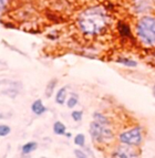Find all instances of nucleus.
Masks as SVG:
<instances>
[{"label":"nucleus","instance_id":"obj_18","mask_svg":"<svg viewBox=\"0 0 155 158\" xmlns=\"http://www.w3.org/2000/svg\"><path fill=\"white\" fill-rule=\"evenodd\" d=\"M10 0H0V13L5 12L9 7Z\"/></svg>","mask_w":155,"mask_h":158},{"label":"nucleus","instance_id":"obj_9","mask_svg":"<svg viewBox=\"0 0 155 158\" xmlns=\"http://www.w3.org/2000/svg\"><path fill=\"white\" fill-rule=\"evenodd\" d=\"M58 85V80L57 79H52L50 81L48 82L47 86H45V95L47 98H50L51 96L53 95V92H54L55 87Z\"/></svg>","mask_w":155,"mask_h":158},{"label":"nucleus","instance_id":"obj_20","mask_svg":"<svg viewBox=\"0 0 155 158\" xmlns=\"http://www.w3.org/2000/svg\"><path fill=\"white\" fill-rule=\"evenodd\" d=\"M152 92H153V95H154V98H155V85L153 86V89H152Z\"/></svg>","mask_w":155,"mask_h":158},{"label":"nucleus","instance_id":"obj_5","mask_svg":"<svg viewBox=\"0 0 155 158\" xmlns=\"http://www.w3.org/2000/svg\"><path fill=\"white\" fill-rule=\"evenodd\" d=\"M140 149L134 146L123 145L116 147L111 154V158H140Z\"/></svg>","mask_w":155,"mask_h":158},{"label":"nucleus","instance_id":"obj_14","mask_svg":"<svg viewBox=\"0 0 155 158\" xmlns=\"http://www.w3.org/2000/svg\"><path fill=\"white\" fill-rule=\"evenodd\" d=\"M37 147H38V144L36 142L27 143V144H24V145L22 146V153L24 154H30V153H32V152H34V150L37 149Z\"/></svg>","mask_w":155,"mask_h":158},{"label":"nucleus","instance_id":"obj_10","mask_svg":"<svg viewBox=\"0 0 155 158\" xmlns=\"http://www.w3.org/2000/svg\"><path fill=\"white\" fill-rule=\"evenodd\" d=\"M93 119L97 123H100V124H103V125H109L110 126V119L108 118V116L103 115L102 113L100 112H94L93 113Z\"/></svg>","mask_w":155,"mask_h":158},{"label":"nucleus","instance_id":"obj_21","mask_svg":"<svg viewBox=\"0 0 155 158\" xmlns=\"http://www.w3.org/2000/svg\"><path fill=\"white\" fill-rule=\"evenodd\" d=\"M66 134H67V136H68V137H71V134H70V133H66Z\"/></svg>","mask_w":155,"mask_h":158},{"label":"nucleus","instance_id":"obj_6","mask_svg":"<svg viewBox=\"0 0 155 158\" xmlns=\"http://www.w3.org/2000/svg\"><path fill=\"white\" fill-rule=\"evenodd\" d=\"M31 111L33 114L40 116L42 114H45L48 111V108L45 106V104L42 103L41 100H36L33 103L31 104Z\"/></svg>","mask_w":155,"mask_h":158},{"label":"nucleus","instance_id":"obj_1","mask_svg":"<svg viewBox=\"0 0 155 158\" xmlns=\"http://www.w3.org/2000/svg\"><path fill=\"white\" fill-rule=\"evenodd\" d=\"M78 28L85 37H99L108 30L110 26V17L108 11L101 6L87 8L76 19Z\"/></svg>","mask_w":155,"mask_h":158},{"label":"nucleus","instance_id":"obj_15","mask_svg":"<svg viewBox=\"0 0 155 158\" xmlns=\"http://www.w3.org/2000/svg\"><path fill=\"white\" fill-rule=\"evenodd\" d=\"M74 144L76 146H80V147H83L84 144H85V136L83 134H76L74 136Z\"/></svg>","mask_w":155,"mask_h":158},{"label":"nucleus","instance_id":"obj_11","mask_svg":"<svg viewBox=\"0 0 155 158\" xmlns=\"http://www.w3.org/2000/svg\"><path fill=\"white\" fill-rule=\"evenodd\" d=\"M66 131H67V127L62 122L57 121L53 124V133L55 135H66Z\"/></svg>","mask_w":155,"mask_h":158},{"label":"nucleus","instance_id":"obj_12","mask_svg":"<svg viewBox=\"0 0 155 158\" xmlns=\"http://www.w3.org/2000/svg\"><path fill=\"white\" fill-rule=\"evenodd\" d=\"M116 62L124 66H127V68H135L137 65L136 61L132 60V59H127V58H124V56H121V58H118L116 59Z\"/></svg>","mask_w":155,"mask_h":158},{"label":"nucleus","instance_id":"obj_13","mask_svg":"<svg viewBox=\"0 0 155 158\" xmlns=\"http://www.w3.org/2000/svg\"><path fill=\"white\" fill-rule=\"evenodd\" d=\"M67 106L69 108H73L78 105V103H79V95L76 94V93H71L69 98H67Z\"/></svg>","mask_w":155,"mask_h":158},{"label":"nucleus","instance_id":"obj_17","mask_svg":"<svg viewBox=\"0 0 155 158\" xmlns=\"http://www.w3.org/2000/svg\"><path fill=\"white\" fill-rule=\"evenodd\" d=\"M72 116V119L74 122H81L82 121V117H83V112L82 111H73L71 113Z\"/></svg>","mask_w":155,"mask_h":158},{"label":"nucleus","instance_id":"obj_2","mask_svg":"<svg viewBox=\"0 0 155 158\" xmlns=\"http://www.w3.org/2000/svg\"><path fill=\"white\" fill-rule=\"evenodd\" d=\"M136 35L144 45H155V17L144 16L136 23Z\"/></svg>","mask_w":155,"mask_h":158},{"label":"nucleus","instance_id":"obj_7","mask_svg":"<svg viewBox=\"0 0 155 158\" xmlns=\"http://www.w3.org/2000/svg\"><path fill=\"white\" fill-rule=\"evenodd\" d=\"M67 98H68V87L62 86L60 90L57 91V94H55V103L59 104V105H63V104H66Z\"/></svg>","mask_w":155,"mask_h":158},{"label":"nucleus","instance_id":"obj_8","mask_svg":"<svg viewBox=\"0 0 155 158\" xmlns=\"http://www.w3.org/2000/svg\"><path fill=\"white\" fill-rule=\"evenodd\" d=\"M118 31L122 38H132L131 29L130 26L125 22H118Z\"/></svg>","mask_w":155,"mask_h":158},{"label":"nucleus","instance_id":"obj_16","mask_svg":"<svg viewBox=\"0 0 155 158\" xmlns=\"http://www.w3.org/2000/svg\"><path fill=\"white\" fill-rule=\"evenodd\" d=\"M11 132V128L8 125H0V137H6L7 135H9Z\"/></svg>","mask_w":155,"mask_h":158},{"label":"nucleus","instance_id":"obj_19","mask_svg":"<svg viewBox=\"0 0 155 158\" xmlns=\"http://www.w3.org/2000/svg\"><path fill=\"white\" fill-rule=\"evenodd\" d=\"M74 155H75L76 158H88L87 154L82 152L81 149H74Z\"/></svg>","mask_w":155,"mask_h":158},{"label":"nucleus","instance_id":"obj_3","mask_svg":"<svg viewBox=\"0 0 155 158\" xmlns=\"http://www.w3.org/2000/svg\"><path fill=\"white\" fill-rule=\"evenodd\" d=\"M90 135L95 143L105 144L114 138V134L109 125H103L93 121L90 124Z\"/></svg>","mask_w":155,"mask_h":158},{"label":"nucleus","instance_id":"obj_4","mask_svg":"<svg viewBox=\"0 0 155 158\" xmlns=\"http://www.w3.org/2000/svg\"><path fill=\"white\" fill-rule=\"evenodd\" d=\"M118 140L123 145L139 147L143 142L142 128L140 126H136L127 129V131H124L118 135Z\"/></svg>","mask_w":155,"mask_h":158}]
</instances>
